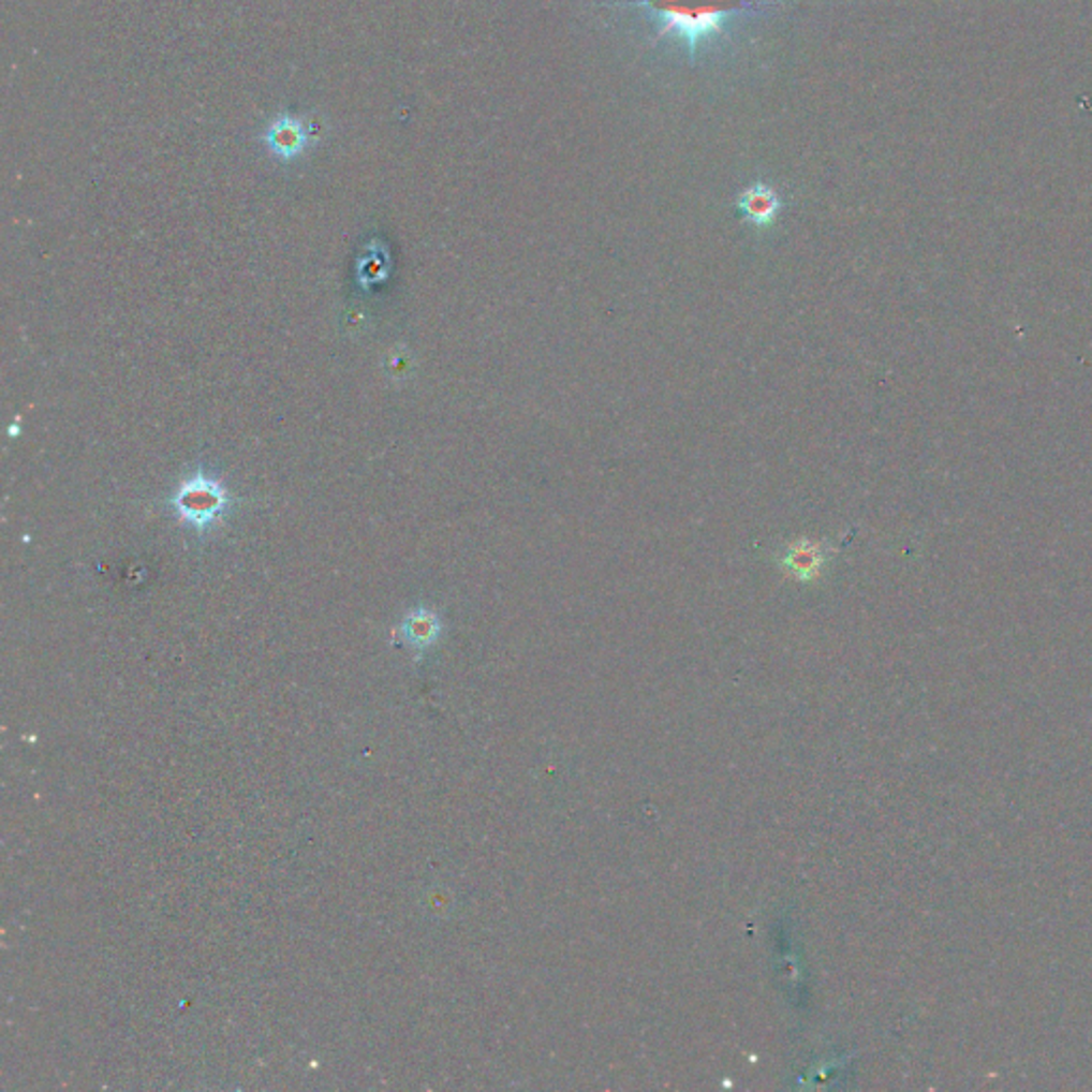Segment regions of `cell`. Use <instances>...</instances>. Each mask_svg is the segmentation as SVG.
<instances>
[{"mask_svg": "<svg viewBox=\"0 0 1092 1092\" xmlns=\"http://www.w3.org/2000/svg\"><path fill=\"white\" fill-rule=\"evenodd\" d=\"M736 207L742 211V216L751 224H755L757 228H766L774 222V218L783 209V201H781V194L772 186L755 182L747 186L738 194Z\"/></svg>", "mask_w": 1092, "mask_h": 1092, "instance_id": "4", "label": "cell"}, {"mask_svg": "<svg viewBox=\"0 0 1092 1092\" xmlns=\"http://www.w3.org/2000/svg\"><path fill=\"white\" fill-rule=\"evenodd\" d=\"M828 559V550L824 543H815L809 538H800L783 550L779 557V565L794 578L809 582L815 580Z\"/></svg>", "mask_w": 1092, "mask_h": 1092, "instance_id": "5", "label": "cell"}, {"mask_svg": "<svg viewBox=\"0 0 1092 1092\" xmlns=\"http://www.w3.org/2000/svg\"><path fill=\"white\" fill-rule=\"evenodd\" d=\"M617 6H645L662 24L658 28V41L677 34L685 41L690 60L703 41L724 34L726 19L732 13L762 11L781 6L774 0H623Z\"/></svg>", "mask_w": 1092, "mask_h": 1092, "instance_id": "1", "label": "cell"}, {"mask_svg": "<svg viewBox=\"0 0 1092 1092\" xmlns=\"http://www.w3.org/2000/svg\"><path fill=\"white\" fill-rule=\"evenodd\" d=\"M172 506L180 523L198 534H207L226 515L231 496L218 478L196 472L180 483L172 498Z\"/></svg>", "mask_w": 1092, "mask_h": 1092, "instance_id": "2", "label": "cell"}, {"mask_svg": "<svg viewBox=\"0 0 1092 1092\" xmlns=\"http://www.w3.org/2000/svg\"><path fill=\"white\" fill-rule=\"evenodd\" d=\"M440 632H442V621L429 608L410 610L399 625V636L414 651L429 649L440 638Z\"/></svg>", "mask_w": 1092, "mask_h": 1092, "instance_id": "6", "label": "cell"}, {"mask_svg": "<svg viewBox=\"0 0 1092 1092\" xmlns=\"http://www.w3.org/2000/svg\"><path fill=\"white\" fill-rule=\"evenodd\" d=\"M259 142L274 161L291 165L301 161L314 146H319L321 135L312 131L306 116H297L284 109L265 124Z\"/></svg>", "mask_w": 1092, "mask_h": 1092, "instance_id": "3", "label": "cell"}]
</instances>
